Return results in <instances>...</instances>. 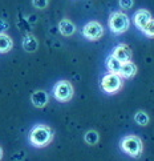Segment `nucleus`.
I'll return each instance as SVG.
<instances>
[{
    "instance_id": "nucleus-1",
    "label": "nucleus",
    "mask_w": 154,
    "mask_h": 161,
    "mask_svg": "<svg viewBox=\"0 0 154 161\" xmlns=\"http://www.w3.org/2000/svg\"><path fill=\"white\" fill-rule=\"evenodd\" d=\"M53 130L50 126L45 125V124H37L35 125L29 132L28 140L36 148H44L49 145L53 140Z\"/></svg>"
},
{
    "instance_id": "nucleus-2",
    "label": "nucleus",
    "mask_w": 154,
    "mask_h": 161,
    "mask_svg": "<svg viewBox=\"0 0 154 161\" xmlns=\"http://www.w3.org/2000/svg\"><path fill=\"white\" fill-rule=\"evenodd\" d=\"M108 27L109 30L114 33V35H119L129 30L130 27V20L128 18V15L122 12V11H114L112 12L108 20Z\"/></svg>"
},
{
    "instance_id": "nucleus-3",
    "label": "nucleus",
    "mask_w": 154,
    "mask_h": 161,
    "mask_svg": "<svg viewBox=\"0 0 154 161\" xmlns=\"http://www.w3.org/2000/svg\"><path fill=\"white\" fill-rule=\"evenodd\" d=\"M119 147H121V149L125 153L134 158H138L142 154V151H144L142 140L134 135H129V136L122 137L121 142H119Z\"/></svg>"
},
{
    "instance_id": "nucleus-4",
    "label": "nucleus",
    "mask_w": 154,
    "mask_h": 161,
    "mask_svg": "<svg viewBox=\"0 0 154 161\" xmlns=\"http://www.w3.org/2000/svg\"><path fill=\"white\" fill-rule=\"evenodd\" d=\"M73 95H75L73 85L66 80H60L53 85V97L57 101L68 103L72 100Z\"/></svg>"
},
{
    "instance_id": "nucleus-5",
    "label": "nucleus",
    "mask_w": 154,
    "mask_h": 161,
    "mask_svg": "<svg viewBox=\"0 0 154 161\" xmlns=\"http://www.w3.org/2000/svg\"><path fill=\"white\" fill-rule=\"evenodd\" d=\"M122 87V79L117 73H106L101 79V89L108 95H114Z\"/></svg>"
},
{
    "instance_id": "nucleus-6",
    "label": "nucleus",
    "mask_w": 154,
    "mask_h": 161,
    "mask_svg": "<svg viewBox=\"0 0 154 161\" xmlns=\"http://www.w3.org/2000/svg\"><path fill=\"white\" fill-rule=\"evenodd\" d=\"M102 35H104V27L98 21H89L82 27V36L90 42L101 39Z\"/></svg>"
},
{
    "instance_id": "nucleus-7",
    "label": "nucleus",
    "mask_w": 154,
    "mask_h": 161,
    "mask_svg": "<svg viewBox=\"0 0 154 161\" xmlns=\"http://www.w3.org/2000/svg\"><path fill=\"white\" fill-rule=\"evenodd\" d=\"M113 56L116 57L118 61H121V64H125V63H130L133 57V52L130 49L129 45L126 44H118L113 48Z\"/></svg>"
},
{
    "instance_id": "nucleus-8",
    "label": "nucleus",
    "mask_w": 154,
    "mask_h": 161,
    "mask_svg": "<svg viewBox=\"0 0 154 161\" xmlns=\"http://www.w3.org/2000/svg\"><path fill=\"white\" fill-rule=\"evenodd\" d=\"M150 20H151V14L147 9H138L133 15V23L140 31L144 30Z\"/></svg>"
},
{
    "instance_id": "nucleus-9",
    "label": "nucleus",
    "mask_w": 154,
    "mask_h": 161,
    "mask_svg": "<svg viewBox=\"0 0 154 161\" xmlns=\"http://www.w3.org/2000/svg\"><path fill=\"white\" fill-rule=\"evenodd\" d=\"M48 101H49V96L45 91L39 89L31 95V103H32V105L36 108H44L48 104Z\"/></svg>"
},
{
    "instance_id": "nucleus-10",
    "label": "nucleus",
    "mask_w": 154,
    "mask_h": 161,
    "mask_svg": "<svg viewBox=\"0 0 154 161\" xmlns=\"http://www.w3.org/2000/svg\"><path fill=\"white\" fill-rule=\"evenodd\" d=\"M57 28H59V32L61 33L62 36H65V37L72 36L73 33L76 32V25L73 24V23L69 19H62V20H60Z\"/></svg>"
},
{
    "instance_id": "nucleus-11",
    "label": "nucleus",
    "mask_w": 154,
    "mask_h": 161,
    "mask_svg": "<svg viewBox=\"0 0 154 161\" xmlns=\"http://www.w3.org/2000/svg\"><path fill=\"white\" fill-rule=\"evenodd\" d=\"M137 65L134 63H125V64L121 65V69L118 72V76L121 79H132L137 75Z\"/></svg>"
},
{
    "instance_id": "nucleus-12",
    "label": "nucleus",
    "mask_w": 154,
    "mask_h": 161,
    "mask_svg": "<svg viewBox=\"0 0 154 161\" xmlns=\"http://www.w3.org/2000/svg\"><path fill=\"white\" fill-rule=\"evenodd\" d=\"M23 49L25 51V52L28 53H32V52H36L37 48H39V42H37V39L33 36V35H25L24 39H23Z\"/></svg>"
},
{
    "instance_id": "nucleus-13",
    "label": "nucleus",
    "mask_w": 154,
    "mask_h": 161,
    "mask_svg": "<svg viewBox=\"0 0 154 161\" xmlns=\"http://www.w3.org/2000/svg\"><path fill=\"white\" fill-rule=\"evenodd\" d=\"M105 65H106V69L109 71V73H117L121 69V61H118L117 59L113 55H109L106 57V61H105Z\"/></svg>"
},
{
    "instance_id": "nucleus-14",
    "label": "nucleus",
    "mask_w": 154,
    "mask_h": 161,
    "mask_svg": "<svg viewBox=\"0 0 154 161\" xmlns=\"http://www.w3.org/2000/svg\"><path fill=\"white\" fill-rule=\"evenodd\" d=\"M13 47V42L7 33H0V53H8Z\"/></svg>"
},
{
    "instance_id": "nucleus-15",
    "label": "nucleus",
    "mask_w": 154,
    "mask_h": 161,
    "mask_svg": "<svg viewBox=\"0 0 154 161\" xmlns=\"http://www.w3.org/2000/svg\"><path fill=\"white\" fill-rule=\"evenodd\" d=\"M84 141L88 144V145H96L97 142L100 141V135H98V132H96V130H88L87 133L84 135Z\"/></svg>"
},
{
    "instance_id": "nucleus-16",
    "label": "nucleus",
    "mask_w": 154,
    "mask_h": 161,
    "mask_svg": "<svg viewBox=\"0 0 154 161\" xmlns=\"http://www.w3.org/2000/svg\"><path fill=\"white\" fill-rule=\"evenodd\" d=\"M149 120H150L149 114H147L146 112H144V111H138L134 114V121L141 126H146L147 124H149Z\"/></svg>"
},
{
    "instance_id": "nucleus-17",
    "label": "nucleus",
    "mask_w": 154,
    "mask_h": 161,
    "mask_svg": "<svg viewBox=\"0 0 154 161\" xmlns=\"http://www.w3.org/2000/svg\"><path fill=\"white\" fill-rule=\"evenodd\" d=\"M142 32H144V35L150 37V39H154V19H151L149 23L146 24V27L142 30Z\"/></svg>"
},
{
    "instance_id": "nucleus-18",
    "label": "nucleus",
    "mask_w": 154,
    "mask_h": 161,
    "mask_svg": "<svg viewBox=\"0 0 154 161\" xmlns=\"http://www.w3.org/2000/svg\"><path fill=\"white\" fill-rule=\"evenodd\" d=\"M49 4V0H32V5L36 9H45Z\"/></svg>"
},
{
    "instance_id": "nucleus-19",
    "label": "nucleus",
    "mask_w": 154,
    "mask_h": 161,
    "mask_svg": "<svg viewBox=\"0 0 154 161\" xmlns=\"http://www.w3.org/2000/svg\"><path fill=\"white\" fill-rule=\"evenodd\" d=\"M118 4H119V7H121V9L128 11V9L133 8L134 2H133V0H118Z\"/></svg>"
},
{
    "instance_id": "nucleus-20",
    "label": "nucleus",
    "mask_w": 154,
    "mask_h": 161,
    "mask_svg": "<svg viewBox=\"0 0 154 161\" xmlns=\"http://www.w3.org/2000/svg\"><path fill=\"white\" fill-rule=\"evenodd\" d=\"M9 24L4 19H0V33H5V31L8 30Z\"/></svg>"
},
{
    "instance_id": "nucleus-21",
    "label": "nucleus",
    "mask_w": 154,
    "mask_h": 161,
    "mask_svg": "<svg viewBox=\"0 0 154 161\" xmlns=\"http://www.w3.org/2000/svg\"><path fill=\"white\" fill-rule=\"evenodd\" d=\"M3 158V149H2V147H0V160Z\"/></svg>"
}]
</instances>
